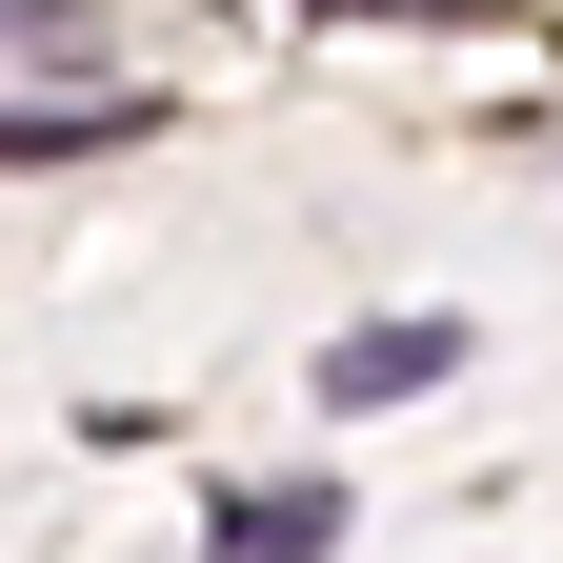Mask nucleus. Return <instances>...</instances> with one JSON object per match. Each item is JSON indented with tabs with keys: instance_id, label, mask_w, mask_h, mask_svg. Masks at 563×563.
Returning a JSON list of instances; mask_svg holds the SVG:
<instances>
[{
	"instance_id": "1",
	"label": "nucleus",
	"mask_w": 563,
	"mask_h": 563,
	"mask_svg": "<svg viewBox=\"0 0 563 563\" xmlns=\"http://www.w3.org/2000/svg\"><path fill=\"white\" fill-rule=\"evenodd\" d=\"M443 363H463V322H443V302H402V322H363V342H342L322 383H342V402H422Z\"/></svg>"
},
{
	"instance_id": "2",
	"label": "nucleus",
	"mask_w": 563,
	"mask_h": 563,
	"mask_svg": "<svg viewBox=\"0 0 563 563\" xmlns=\"http://www.w3.org/2000/svg\"><path fill=\"white\" fill-rule=\"evenodd\" d=\"M342 543V483H242L222 504V563H322Z\"/></svg>"
},
{
	"instance_id": "3",
	"label": "nucleus",
	"mask_w": 563,
	"mask_h": 563,
	"mask_svg": "<svg viewBox=\"0 0 563 563\" xmlns=\"http://www.w3.org/2000/svg\"><path fill=\"white\" fill-rule=\"evenodd\" d=\"M141 101H0V162H81V141H121Z\"/></svg>"
},
{
	"instance_id": "4",
	"label": "nucleus",
	"mask_w": 563,
	"mask_h": 563,
	"mask_svg": "<svg viewBox=\"0 0 563 563\" xmlns=\"http://www.w3.org/2000/svg\"><path fill=\"white\" fill-rule=\"evenodd\" d=\"M41 21H60V0H0V41H41Z\"/></svg>"
},
{
	"instance_id": "5",
	"label": "nucleus",
	"mask_w": 563,
	"mask_h": 563,
	"mask_svg": "<svg viewBox=\"0 0 563 563\" xmlns=\"http://www.w3.org/2000/svg\"><path fill=\"white\" fill-rule=\"evenodd\" d=\"M383 21H463V0H383Z\"/></svg>"
}]
</instances>
